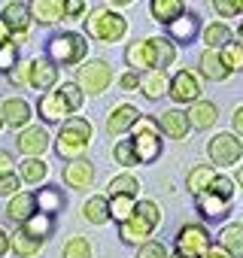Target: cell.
Returning <instances> with one entry per match:
<instances>
[{
  "label": "cell",
  "mask_w": 243,
  "mask_h": 258,
  "mask_svg": "<svg viewBox=\"0 0 243 258\" xmlns=\"http://www.w3.org/2000/svg\"><path fill=\"white\" fill-rule=\"evenodd\" d=\"M10 79H13L16 85H25V82L31 79V64H22V67H13V70H10Z\"/></svg>",
  "instance_id": "obj_48"
},
{
  "label": "cell",
  "mask_w": 243,
  "mask_h": 258,
  "mask_svg": "<svg viewBox=\"0 0 243 258\" xmlns=\"http://www.w3.org/2000/svg\"><path fill=\"white\" fill-rule=\"evenodd\" d=\"M0 115H4V121L13 124V127H28V121H31V103L22 100V97H10V100H4V106H0Z\"/></svg>",
  "instance_id": "obj_19"
},
{
  "label": "cell",
  "mask_w": 243,
  "mask_h": 258,
  "mask_svg": "<svg viewBox=\"0 0 243 258\" xmlns=\"http://www.w3.org/2000/svg\"><path fill=\"white\" fill-rule=\"evenodd\" d=\"M125 31H128L125 16H118L112 10H94L85 19V34L97 43H115V40L125 37Z\"/></svg>",
  "instance_id": "obj_4"
},
{
  "label": "cell",
  "mask_w": 243,
  "mask_h": 258,
  "mask_svg": "<svg viewBox=\"0 0 243 258\" xmlns=\"http://www.w3.org/2000/svg\"><path fill=\"white\" fill-rule=\"evenodd\" d=\"M82 216L91 222V225H103L109 219V201L106 198H88L85 207H82Z\"/></svg>",
  "instance_id": "obj_34"
},
{
  "label": "cell",
  "mask_w": 243,
  "mask_h": 258,
  "mask_svg": "<svg viewBox=\"0 0 243 258\" xmlns=\"http://www.w3.org/2000/svg\"><path fill=\"white\" fill-rule=\"evenodd\" d=\"M219 55H222L228 70H243V43H228Z\"/></svg>",
  "instance_id": "obj_38"
},
{
  "label": "cell",
  "mask_w": 243,
  "mask_h": 258,
  "mask_svg": "<svg viewBox=\"0 0 243 258\" xmlns=\"http://www.w3.org/2000/svg\"><path fill=\"white\" fill-rule=\"evenodd\" d=\"M37 91H49L58 82V67L49 58H34L31 61V79H28Z\"/></svg>",
  "instance_id": "obj_13"
},
{
  "label": "cell",
  "mask_w": 243,
  "mask_h": 258,
  "mask_svg": "<svg viewBox=\"0 0 243 258\" xmlns=\"http://www.w3.org/2000/svg\"><path fill=\"white\" fill-rule=\"evenodd\" d=\"M64 182H67L70 188H88V185L94 182V167H91L85 158L70 161V164L64 167Z\"/></svg>",
  "instance_id": "obj_21"
},
{
  "label": "cell",
  "mask_w": 243,
  "mask_h": 258,
  "mask_svg": "<svg viewBox=\"0 0 243 258\" xmlns=\"http://www.w3.org/2000/svg\"><path fill=\"white\" fill-rule=\"evenodd\" d=\"M210 182H213V170H210V164H198V167H192L189 176H186V185H189V191H192L195 198L204 195Z\"/></svg>",
  "instance_id": "obj_30"
},
{
  "label": "cell",
  "mask_w": 243,
  "mask_h": 258,
  "mask_svg": "<svg viewBox=\"0 0 243 258\" xmlns=\"http://www.w3.org/2000/svg\"><path fill=\"white\" fill-rule=\"evenodd\" d=\"M13 155L10 152H0V176H7V173H13Z\"/></svg>",
  "instance_id": "obj_50"
},
{
  "label": "cell",
  "mask_w": 243,
  "mask_h": 258,
  "mask_svg": "<svg viewBox=\"0 0 243 258\" xmlns=\"http://www.w3.org/2000/svg\"><path fill=\"white\" fill-rule=\"evenodd\" d=\"M222 252L231 258H243V225H225L219 234Z\"/></svg>",
  "instance_id": "obj_26"
},
{
  "label": "cell",
  "mask_w": 243,
  "mask_h": 258,
  "mask_svg": "<svg viewBox=\"0 0 243 258\" xmlns=\"http://www.w3.org/2000/svg\"><path fill=\"white\" fill-rule=\"evenodd\" d=\"M204 43H207V49H225L228 43H231V31H228V25H207L204 28Z\"/></svg>",
  "instance_id": "obj_35"
},
{
  "label": "cell",
  "mask_w": 243,
  "mask_h": 258,
  "mask_svg": "<svg viewBox=\"0 0 243 258\" xmlns=\"http://www.w3.org/2000/svg\"><path fill=\"white\" fill-rule=\"evenodd\" d=\"M46 55H49V61L58 67V64H79V61H85V55H88V43H85V37H79V34H73V31H64V34H55L49 43H46Z\"/></svg>",
  "instance_id": "obj_3"
},
{
  "label": "cell",
  "mask_w": 243,
  "mask_h": 258,
  "mask_svg": "<svg viewBox=\"0 0 243 258\" xmlns=\"http://www.w3.org/2000/svg\"><path fill=\"white\" fill-rule=\"evenodd\" d=\"M149 10H152V19H155V22L173 25V22L186 13V4H183V0H152Z\"/></svg>",
  "instance_id": "obj_24"
},
{
  "label": "cell",
  "mask_w": 243,
  "mask_h": 258,
  "mask_svg": "<svg viewBox=\"0 0 243 258\" xmlns=\"http://www.w3.org/2000/svg\"><path fill=\"white\" fill-rule=\"evenodd\" d=\"M0 19H4V25L10 28V34L25 37V34H28V28H31V7H28V4H22V0H13V4H7V7H4Z\"/></svg>",
  "instance_id": "obj_10"
},
{
  "label": "cell",
  "mask_w": 243,
  "mask_h": 258,
  "mask_svg": "<svg viewBox=\"0 0 243 258\" xmlns=\"http://www.w3.org/2000/svg\"><path fill=\"white\" fill-rule=\"evenodd\" d=\"M118 85H122V88H125V91H134V88L140 85V76H137V73L131 70V73H125V76H122V79H118Z\"/></svg>",
  "instance_id": "obj_49"
},
{
  "label": "cell",
  "mask_w": 243,
  "mask_h": 258,
  "mask_svg": "<svg viewBox=\"0 0 243 258\" xmlns=\"http://www.w3.org/2000/svg\"><path fill=\"white\" fill-rule=\"evenodd\" d=\"M240 7H243V0H240Z\"/></svg>",
  "instance_id": "obj_60"
},
{
  "label": "cell",
  "mask_w": 243,
  "mask_h": 258,
  "mask_svg": "<svg viewBox=\"0 0 243 258\" xmlns=\"http://www.w3.org/2000/svg\"><path fill=\"white\" fill-rule=\"evenodd\" d=\"M31 19L40 25H55L64 19V0H31Z\"/></svg>",
  "instance_id": "obj_20"
},
{
  "label": "cell",
  "mask_w": 243,
  "mask_h": 258,
  "mask_svg": "<svg viewBox=\"0 0 243 258\" xmlns=\"http://www.w3.org/2000/svg\"><path fill=\"white\" fill-rule=\"evenodd\" d=\"M234 134H237V137H243V106L234 112Z\"/></svg>",
  "instance_id": "obj_51"
},
{
  "label": "cell",
  "mask_w": 243,
  "mask_h": 258,
  "mask_svg": "<svg viewBox=\"0 0 243 258\" xmlns=\"http://www.w3.org/2000/svg\"><path fill=\"white\" fill-rule=\"evenodd\" d=\"M149 43H152V52H155V67H158V70L170 67V64H173V58H176L173 43H170L167 37H149Z\"/></svg>",
  "instance_id": "obj_33"
},
{
  "label": "cell",
  "mask_w": 243,
  "mask_h": 258,
  "mask_svg": "<svg viewBox=\"0 0 243 258\" xmlns=\"http://www.w3.org/2000/svg\"><path fill=\"white\" fill-rule=\"evenodd\" d=\"M46 173H49V167H46L43 158H25V161H22V179H25V182L37 185V182L46 179Z\"/></svg>",
  "instance_id": "obj_36"
},
{
  "label": "cell",
  "mask_w": 243,
  "mask_h": 258,
  "mask_svg": "<svg viewBox=\"0 0 243 258\" xmlns=\"http://www.w3.org/2000/svg\"><path fill=\"white\" fill-rule=\"evenodd\" d=\"M34 195H37V210H40V213L55 216V213L64 207V198H61V191H58L55 185H46V188H40V191H34Z\"/></svg>",
  "instance_id": "obj_31"
},
{
  "label": "cell",
  "mask_w": 243,
  "mask_h": 258,
  "mask_svg": "<svg viewBox=\"0 0 243 258\" xmlns=\"http://www.w3.org/2000/svg\"><path fill=\"white\" fill-rule=\"evenodd\" d=\"M91 143V121L82 118V115H70L64 124H61V131H58V140H55V152L67 161H79L85 155Z\"/></svg>",
  "instance_id": "obj_1"
},
{
  "label": "cell",
  "mask_w": 243,
  "mask_h": 258,
  "mask_svg": "<svg viewBox=\"0 0 243 258\" xmlns=\"http://www.w3.org/2000/svg\"><path fill=\"white\" fill-rule=\"evenodd\" d=\"M213 10L222 16V19H237L240 16V0H213Z\"/></svg>",
  "instance_id": "obj_44"
},
{
  "label": "cell",
  "mask_w": 243,
  "mask_h": 258,
  "mask_svg": "<svg viewBox=\"0 0 243 258\" xmlns=\"http://www.w3.org/2000/svg\"><path fill=\"white\" fill-rule=\"evenodd\" d=\"M109 4H112V7H128L131 0H109Z\"/></svg>",
  "instance_id": "obj_55"
},
{
  "label": "cell",
  "mask_w": 243,
  "mask_h": 258,
  "mask_svg": "<svg viewBox=\"0 0 243 258\" xmlns=\"http://www.w3.org/2000/svg\"><path fill=\"white\" fill-rule=\"evenodd\" d=\"M204 258H231V255H225V252H222V249H210V252H207V255H204Z\"/></svg>",
  "instance_id": "obj_54"
},
{
  "label": "cell",
  "mask_w": 243,
  "mask_h": 258,
  "mask_svg": "<svg viewBox=\"0 0 243 258\" xmlns=\"http://www.w3.org/2000/svg\"><path fill=\"white\" fill-rule=\"evenodd\" d=\"M207 152H210V161H213L216 167H228V164L240 161V155H243V143H240L234 134H216V137L210 140Z\"/></svg>",
  "instance_id": "obj_8"
},
{
  "label": "cell",
  "mask_w": 243,
  "mask_h": 258,
  "mask_svg": "<svg viewBox=\"0 0 243 258\" xmlns=\"http://www.w3.org/2000/svg\"><path fill=\"white\" fill-rule=\"evenodd\" d=\"M85 0H64V19H82Z\"/></svg>",
  "instance_id": "obj_46"
},
{
  "label": "cell",
  "mask_w": 243,
  "mask_h": 258,
  "mask_svg": "<svg viewBox=\"0 0 243 258\" xmlns=\"http://www.w3.org/2000/svg\"><path fill=\"white\" fill-rule=\"evenodd\" d=\"M19 185H22V179L16 176V173H7V176H0V195H19Z\"/></svg>",
  "instance_id": "obj_45"
},
{
  "label": "cell",
  "mask_w": 243,
  "mask_h": 258,
  "mask_svg": "<svg viewBox=\"0 0 243 258\" xmlns=\"http://www.w3.org/2000/svg\"><path fill=\"white\" fill-rule=\"evenodd\" d=\"M34 213H40L34 191H19V195H13V201H10V207H7V216H10L13 222H22V225H25Z\"/></svg>",
  "instance_id": "obj_17"
},
{
  "label": "cell",
  "mask_w": 243,
  "mask_h": 258,
  "mask_svg": "<svg viewBox=\"0 0 243 258\" xmlns=\"http://www.w3.org/2000/svg\"><path fill=\"white\" fill-rule=\"evenodd\" d=\"M31 237H37V240H46L52 231H55V216H49V213H34L25 225H22Z\"/></svg>",
  "instance_id": "obj_29"
},
{
  "label": "cell",
  "mask_w": 243,
  "mask_h": 258,
  "mask_svg": "<svg viewBox=\"0 0 243 258\" xmlns=\"http://www.w3.org/2000/svg\"><path fill=\"white\" fill-rule=\"evenodd\" d=\"M134 207H137V198H131V195H112V198H109V216H112L118 225L131 219Z\"/></svg>",
  "instance_id": "obj_32"
},
{
  "label": "cell",
  "mask_w": 243,
  "mask_h": 258,
  "mask_svg": "<svg viewBox=\"0 0 243 258\" xmlns=\"http://www.w3.org/2000/svg\"><path fill=\"white\" fill-rule=\"evenodd\" d=\"M64 258H91V243L85 237H70L64 243Z\"/></svg>",
  "instance_id": "obj_39"
},
{
  "label": "cell",
  "mask_w": 243,
  "mask_h": 258,
  "mask_svg": "<svg viewBox=\"0 0 243 258\" xmlns=\"http://www.w3.org/2000/svg\"><path fill=\"white\" fill-rule=\"evenodd\" d=\"M13 37H10V28L4 25V19H0V46H4V43H10Z\"/></svg>",
  "instance_id": "obj_53"
},
{
  "label": "cell",
  "mask_w": 243,
  "mask_h": 258,
  "mask_svg": "<svg viewBox=\"0 0 243 258\" xmlns=\"http://www.w3.org/2000/svg\"><path fill=\"white\" fill-rule=\"evenodd\" d=\"M125 61H128V67H134V73H137V70H155V52H152V43H149V40H143V43H131V46L125 49Z\"/></svg>",
  "instance_id": "obj_16"
},
{
  "label": "cell",
  "mask_w": 243,
  "mask_h": 258,
  "mask_svg": "<svg viewBox=\"0 0 243 258\" xmlns=\"http://www.w3.org/2000/svg\"><path fill=\"white\" fill-rule=\"evenodd\" d=\"M112 155H115V161H118L122 167H134V164H137V155H134V146H131V140H122V143H115Z\"/></svg>",
  "instance_id": "obj_41"
},
{
  "label": "cell",
  "mask_w": 243,
  "mask_h": 258,
  "mask_svg": "<svg viewBox=\"0 0 243 258\" xmlns=\"http://www.w3.org/2000/svg\"><path fill=\"white\" fill-rule=\"evenodd\" d=\"M37 112H40L46 121H61V118L70 115L73 109L67 106V100H64L61 91H46V94L40 97V103H37Z\"/></svg>",
  "instance_id": "obj_14"
},
{
  "label": "cell",
  "mask_w": 243,
  "mask_h": 258,
  "mask_svg": "<svg viewBox=\"0 0 243 258\" xmlns=\"http://www.w3.org/2000/svg\"><path fill=\"white\" fill-rule=\"evenodd\" d=\"M134 146V155H137V164H152L158 155H161V134H152V131H143V134H134L131 140Z\"/></svg>",
  "instance_id": "obj_12"
},
{
  "label": "cell",
  "mask_w": 243,
  "mask_h": 258,
  "mask_svg": "<svg viewBox=\"0 0 243 258\" xmlns=\"http://www.w3.org/2000/svg\"><path fill=\"white\" fill-rule=\"evenodd\" d=\"M186 115H189L192 127H201V131H207V127L216 121V103H210V100H195L192 109H189Z\"/></svg>",
  "instance_id": "obj_28"
},
{
  "label": "cell",
  "mask_w": 243,
  "mask_h": 258,
  "mask_svg": "<svg viewBox=\"0 0 243 258\" xmlns=\"http://www.w3.org/2000/svg\"><path fill=\"white\" fill-rule=\"evenodd\" d=\"M143 131L158 134V131H161V124H158L155 118H149V115H140V118H137V124H134V134H143Z\"/></svg>",
  "instance_id": "obj_47"
},
{
  "label": "cell",
  "mask_w": 243,
  "mask_h": 258,
  "mask_svg": "<svg viewBox=\"0 0 243 258\" xmlns=\"http://www.w3.org/2000/svg\"><path fill=\"white\" fill-rule=\"evenodd\" d=\"M240 40H243V22H240Z\"/></svg>",
  "instance_id": "obj_57"
},
{
  "label": "cell",
  "mask_w": 243,
  "mask_h": 258,
  "mask_svg": "<svg viewBox=\"0 0 243 258\" xmlns=\"http://www.w3.org/2000/svg\"><path fill=\"white\" fill-rule=\"evenodd\" d=\"M231 198H234V182L225 179V176H213V182L207 185V191L198 195L195 201H198L201 216H207V219H219V216L228 213Z\"/></svg>",
  "instance_id": "obj_5"
},
{
  "label": "cell",
  "mask_w": 243,
  "mask_h": 258,
  "mask_svg": "<svg viewBox=\"0 0 243 258\" xmlns=\"http://www.w3.org/2000/svg\"><path fill=\"white\" fill-rule=\"evenodd\" d=\"M16 64H19V46L10 40V43L0 46V73H10Z\"/></svg>",
  "instance_id": "obj_40"
},
{
  "label": "cell",
  "mask_w": 243,
  "mask_h": 258,
  "mask_svg": "<svg viewBox=\"0 0 243 258\" xmlns=\"http://www.w3.org/2000/svg\"><path fill=\"white\" fill-rule=\"evenodd\" d=\"M19 149L28 155V158H40L46 149H49V134L43 131L40 124H31L19 134Z\"/></svg>",
  "instance_id": "obj_11"
},
{
  "label": "cell",
  "mask_w": 243,
  "mask_h": 258,
  "mask_svg": "<svg viewBox=\"0 0 243 258\" xmlns=\"http://www.w3.org/2000/svg\"><path fill=\"white\" fill-rule=\"evenodd\" d=\"M161 222V213H158V207L152 204V201H143V204H137L134 207V213H131V219L128 222H122L118 225V237L125 240V243H131V246H143L146 243V237L155 231V225Z\"/></svg>",
  "instance_id": "obj_2"
},
{
  "label": "cell",
  "mask_w": 243,
  "mask_h": 258,
  "mask_svg": "<svg viewBox=\"0 0 243 258\" xmlns=\"http://www.w3.org/2000/svg\"><path fill=\"white\" fill-rule=\"evenodd\" d=\"M7 249H10V234H7V231H0V258L7 255Z\"/></svg>",
  "instance_id": "obj_52"
},
{
  "label": "cell",
  "mask_w": 243,
  "mask_h": 258,
  "mask_svg": "<svg viewBox=\"0 0 243 258\" xmlns=\"http://www.w3.org/2000/svg\"><path fill=\"white\" fill-rule=\"evenodd\" d=\"M173 246H176V255L183 258H204L210 252V234L201 225H183L176 231Z\"/></svg>",
  "instance_id": "obj_6"
},
{
  "label": "cell",
  "mask_w": 243,
  "mask_h": 258,
  "mask_svg": "<svg viewBox=\"0 0 243 258\" xmlns=\"http://www.w3.org/2000/svg\"><path fill=\"white\" fill-rule=\"evenodd\" d=\"M0 127H4V115H0Z\"/></svg>",
  "instance_id": "obj_58"
},
{
  "label": "cell",
  "mask_w": 243,
  "mask_h": 258,
  "mask_svg": "<svg viewBox=\"0 0 243 258\" xmlns=\"http://www.w3.org/2000/svg\"><path fill=\"white\" fill-rule=\"evenodd\" d=\"M58 91L64 94V100H67V106H70L73 112H76V109L82 106V100H85V94H82V88H79V85H73V82H64V85H61Z\"/></svg>",
  "instance_id": "obj_42"
},
{
  "label": "cell",
  "mask_w": 243,
  "mask_h": 258,
  "mask_svg": "<svg viewBox=\"0 0 243 258\" xmlns=\"http://www.w3.org/2000/svg\"><path fill=\"white\" fill-rule=\"evenodd\" d=\"M109 82H112V70L106 61H85L76 73V85L88 94H100Z\"/></svg>",
  "instance_id": "obj_7"
},
{
  "label": "cell",
  "mask_w": 243,
  "mask_h": 258,
  "mask_svg": "<svg viewBox=\"0 0 243 258\" xmlns=\"http://www.w3.org/2000/svg\"><path fill=\"white\" fill-rule=\"evenodd\" d=\"M140 115H143L140 109H134V106H128V103H122V106H115V109L109 112V118H106V131H109L112 137L125 134L128 127H134V124H137V118H140Z\"/></svg>",
  "instance_id": "obj_15"
},
{
  "label": "cell",
  "mask_w": 243,
  "mask_h": 258,
  "mask_svg": "<svg viewBox=\"0 0 243 258\" xmlns=\"http://www.w3.org/2000/svg\"><path fill=\"white\" fill-rule=\"evenodd\" d=\"M170 28V37L173 40H179V43H189V40H195V34L201 31V22H198V16L195 13H183L173 25H167Z\"/></svg>",
  "instance_id": "obj_27"
},
{
  "label": "cell",
  "mask_w": 243,
  "mask_h": 258,
  "mask_svg": "<svg viewBox=\"0 0 243 258\" xmlns=\"http://www.w3.org/2000/svg\"><path fill=\"white\" fill-rule=\"evenodd\" d=\"M167 88H170V79H167V73L164 70H146L143 76H140V91L149 97V100H158L161 94H167Z\"/></svg>",
  "instance_id": "obj_22"
},
{
  "label": "cell",
  "mask_w": 243,
  "mask_h": 258,
  "mask_svg": "<svg viewBox=\"0 0 243 258\" xmlns=\"http://www.w3.org/2000/svg\"><path fill=\"white\" fill-rule=\"evenodd\" d=\"M237 185H240V188H243V167H240V170H237Z\"/></svg>",
  "instance_id": "obj_56"
},
{
  "label": "cell",
  "mask_w": 243,
  "mask_h": 258,
  "mask_svg": "<svg viewBox=\"0 0 243 258\" xmlns=\"http://www.w3.org/2000/svg\"><path fill=\"white\" fill-rule=\"evenodd\" d=\"M201 73L210 79V82H222V79H228V67H225V61H222V55L216 52V49H207L204 55H201Z\"/></svg>",
  "instance_id": "obj_23"
},
{
  "label": "cell",
  "mask_w": 243,
  "mask_h": 258,
  "mask_svg": "<svg viewBox=\"0 0 243 258\" xmlns=\"http://www.w3.org/2000/svg\"><path fill=\"white\" fill-rule=\"evenodd\" d=\"M167 94H170L176 103H195V100H201V85H198L195 73H189V70H179V73L170 79V88H167Z\"/></svg>",
  "instance_id": "obj_9"
},
{
  "label": "cell",
  "mask_w": 243,
  "mask_h": 258,
  "mask_svg": "<svg viewBox=\"0 0 243 258\" xmlns=\"http://www.w3.org/2000/svg\"><path fill=\"white\" fill-rule=\"evenodd\" d=\"M137 188H140V182L131 173H122V176L109 179V198L112 195H131V198H137Z\"/></svg>",
  "instance_id": "obj_37"
},
{
  "label": "cell",
  "mask_w": 243,
  "mask_h": 258,
  "mask_svg": "<svg viewBox=\"0 0 243 258\" xmlns=\"http://www.w3.org/2000/svg\"><path fill=\"white\" fill-rule=\"evenodd\" d=\"M10 249H13L19 258H34V255L43 249V240H37V237H31L25 228H19V231L10 237Z\"/></svg>",
  "instance_id": "obj_25"
},
{
  "label": "cell",
  "mask_w": 243,
  "mask_h": 258,
  "mask_svg": "<svg viewBox=\"0 0 243 258\" xmlns=\"http://www.w3.org/2000/svg\"><path fill=\"white\" fill-rule=\"evenodd\" d=\"M137 258H170V255H167V246H164V243H158V240H146V243L140 246Z\"/></svg>",
  "instance_id": "obj_43"
},
{
  "label": "cell",
  "mask_w": 243,
  "mask_h": 258,
  "mask_svg": "<svg viewBox=\"0 0 243 258\" xmlns=\"http://www.w3.org/2000/svg\"><path fill=\"white\" fill-rule=\"evenodd\" d=\"M173 258H183V255H173Z\"/></svg>",
  "instance_id": "obj_59"
},
{
  "label": "cell",
  "mask_w": 243,
  "mask_h": 258,
  "mask_svg": "<svg viewBox=\"0 0 243 258\" xmlns=\"http://www.w3.org/2000/svg\"><path fill=\"white\" fill-rule=\"evenodd\" d=\"M158 124H161V131H164L167 137H173V140H186V134L192 131L189 115H186V112H179V109H167V112H161Z\"/></svg>",
  "instance_id": "obj_18"
}]
</instances>
